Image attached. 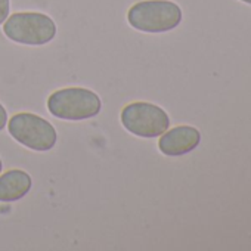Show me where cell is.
I'll return each mask as SVG.
<instances>
[{
    "label": "cell",
    "mask_w": 251,
    "mask_h": 251,
    "mask_svg": "<svg viewBox=\"0 0 251 251\" xmlns=\"http://www.w3.org/2000/svg\"><path fill=\"white\" fill-rule=\"evenodd\" d=\"M2 169H3V164H2V160H0V173H2Z\"/></svg>",
    "instance_id": "cell-10"
},
{
    "label": "cell",
    "mask_w": 251,
    "mask_h": 251,
    "mask_svg": "<svg viewBox=\"0 0 251 251\" xmlns=\"http://www.w3.org/2000/svg\"><path fill=\"white\" fill-rule=\"evenodd\" d=\"M9 9H11L9 0H0V25H2L8 20Z\"/></svg>",
    "instance_id": "cell-8"
},
{
    "label": "cell",
    "mask_w": 251,
    "mask_h": 251,
    "mask_svg": "<svg viewBox=\"0 0 251 251\" xmlns=\"http://www.w3.org/2000/svg\"><path fill=\"white\" fill-rule=\"evenodd\" d=\"M8 130L17 142L33 151H49L58 141L53 126L33 112L15 114L8 123Z\"/></svg>",
    "instance_id": "cell-4"
},
{
    "label": "cell",
    "mask_w": 251,
    "mask_h": 251,
    "mask_svg": "<svg viewBox=\"0 0 251 251\" xmlns=\"http://www.w3.org/2000/svg\"><path fill=\"white\" fill-rule=\"evenodd\" d=\"M31 177L23 170H9L0 176V201L12 202L24 198L31 189Z\"/></svg>",
    "instance_id": "cell-7"
},
{
    "label": "cell",
    "mask_w": 251,
    "mask_h": 251,
    "mask_svg": "<svg viewBox=\"0 0 251 251\" xmlns=\"http://www.w3.org/2000/svg\"><path fill=\"white\" fill-rule=\"evenodd\" d=\"M100 98L84 87H67L53 92L48 99L49 112L61 120L81 121L100 112Z\"/></svg>",
    "instance_id": "cell-2"
},
{
    "label": "cell",
    "mask_w": 251,
    "mask_h": 251,
    "mask_svg": "<svg viewBox=\"0 0 251 251\" xmlns=\"http://www.w3.org/2000/svg\"><path fill=\"white\" fill-rule=\"evenodd\" d=\"M3 33L8 39L20 45L42 46L56 36L53 20L40 12H18L5 21Z\"/></svg>",
    "instance_id": "cell-3"
},
{
    "label": "cell",
    "mask_w": 251,
    "mask_h": 251,
    "mask_svg": "<svg viewBox=\"0 0 251 251\" xmlns=\"http://www.w3.org/2000/svg\"><path fill=\"white\" fill-rule=\"evenodd\" d=\"M242 2H245V3H250V5H251V0H242Z\"/></svg>",
    "instance_id": "cell-11"
},
{
    "label": "cell",
    "mask_w": 251,
    "mask_h": 251,
    "mask_svg": "<svg viewBox=\"0 0 251 251\" xmlns=\"http://www.w3.org/2000/svg\"><path fill=\"white\" fill-rule=\"evenodd\" d=\"M124 129L139 138H158L170 127L167 112L150 102H133L121 111Z\"/></svg>",
    "instance_id": "cell-5"
},
{
    "label": "cell",
    "mask_w": 251,
    "mask_h": 251,
    "mask_svg": "<svg viewBox=\"0 0 251 251\" xmlns=\"http://www.w3.org/2000/svg\"><path fill=\"white\" fill-rule=\"evenodd\" d=\"M127 21L138 31L166 33L182 23V11L169 0H144L129 9Z\"/></svg>",
    "instance_id": "cell-1"
},
{
    "label": "cell",
    "mask_w": 251,
    "mask_h": 251,
    "mask_svg": "<svg viewBox=\"0 0 251 251\" xmlns=\"http://www.w3.org/2000/svg\"><path fill=\"white\" fill-rule=\"evenodd\" d=\"M201 142V133L191 126H179L166 130L158 142V148L164 155L179 157L194 151Z\"/></svg>",
    "instance_id": "cell-6"
},
{
    "label": "cell",
    "mask_w": 251,
    "mask_h": 251,
    "mask_svg": "<svg viewBox=\"0 0 251 251\" xmlns=\"http://www.w3.org/2000/svg\"><path fill=\"white\" fill-rule=\"evenodd\" d=\"M6 123H8V112H6V109L3 108V105L0 103V130H3V129H5Z\"/></svg>",
    "instance_id": "cell-9"
}]
</instances>
